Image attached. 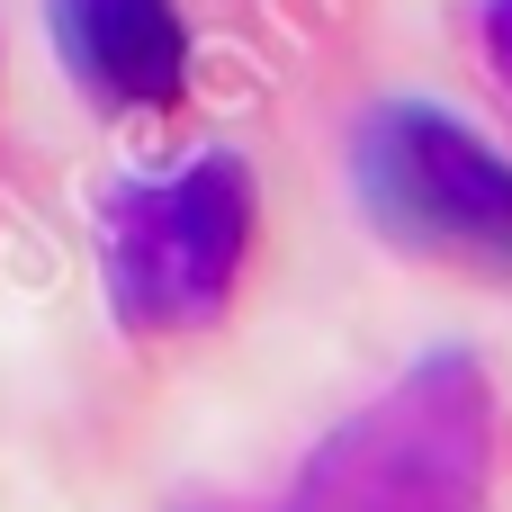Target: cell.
I'll list each match as a JSON object with an SVG mask.
<instances>
[{"label":"cell","mask_w":512,"mask_h":512,"mask_svg":"<svg viewBox=\"0 0 512 512\" xmlns=\"http://www.w3.org/2000/svg\"><path fill=\"white\" fill-rule=\"evenodd\" d=\"M378 198H387L396 225H405L414 243H432L441 261H468V270L512 279V162L486 153L477 135L432 126V117H405L396 144H387Z\"/></svg>","instance_id":"1"},{"label":"cell","mask_w":512,"mask_h":512,"mask_svg":"<svg viewBox=\"0 0 512 512\" xmlns=\"http://www.w3.org/2000/svg\"><path fill=\"white\" fill-rule=\"evenodd\" d=\"M486 36H495V63H504V81H512V0H495V27Z\"/></svg>","instance_id":"2"}]
</instances>
